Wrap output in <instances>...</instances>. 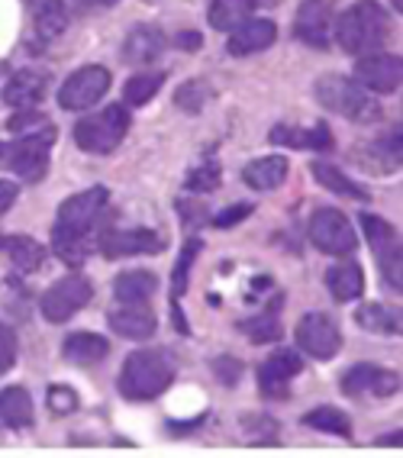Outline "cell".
Instances as JSON below:
<instances>
[{
	"instance_id": "obj_1",
	"label": "cell",
	"mask_w": 403,
	"mask_h": 458,
	"mask_svg": "<svg viewBox=\"0 0 403 458\" xmlns=\"http://www.w3.org/2000/svg\"><path fill=\"white\" fill-rule=\"evenodd\" d=\"M110 226V191L88 188L81 194L68 197L58 207V220L52 226V249L65 265H81Z\"/></svg>"
},
{
	"instance_id": "obj_2",
	"label": "cell",
	"mask_w": 403,
	"mask_h": 458,
	"mask_svg": "<svg viewBox=\"0 0 403 458\" xmlns=\"http://www.w3.org/2000/svg\"><path fill=\"white\" fill-rule=\"evenodd\" d=\"M174 385V361L162 349H139L126 359L120 371V394L126 401H155L158 394H165Z\"/></svg>"
},
{
	"instance_id": "obj_3",
	"label": "cell",
	"mask_w": 403,
	"mask_h": 458,
	"mask_svg": "<svg viewBox=\"0 0 403 458\" xmlns=\"http://www.w3.org/2000/svg\"><path fill=\"white\" fill-rule=\"evenodd\" d=\"M387 36H390V20L374 0H358L339 17L336 39L348 55H368V52L384 49Z\"/></svg>"
},
{
	"instance_id": "obj_4",
	"label": "cell",
	"mask_w": 403,
	"mask_h": 458,
	"mask_svg": "<svg viewBox=\"0 0 403 458\" xmlns=\"http://www.w3.org/2000/svg\"><path fill=\"white\" fill-rule=\"evenodd\" d=\"M316 100H320L330 114H339L352 120V123H378L384 110L371 90H365L355 78H346V74H323L316 81Z\"/></svg>"
},
{
	"instance_id": "obj_5",
	"label": "cell",
	"mask_w": 403,
	"mask_h": 458,
	"mask_svg": "<svg viewBox=\"0 0 403 458\" xmlns=\"http://www.w3.org/2000/svg\"><path fill=\"white\" fill-rule=\"evenodd\" d=\"M126 132H130V110L123 104H110L104 110H97V114L78 120L74 142H78V148L91 152V156H107L126 140Z\"/></svg>"
},
{
	"instance_id": "obj_6",
	"label": "cell",
	"mask_w": 403,
	"mask_h": 458,
	"mask_svg": "<svg viewBox=\"0 0 403 458\" xmlns=\"http://www.w3.org/2000/svg\"><path fill=\"white\" fill-rule=\"evenodd\" d=\"M55 136L58 132H36V136H17V140L0 142V165L20 174V181L36 184L49 172V148Z\"/></svg>"
},
{
	"instance_id": "obj_7",
	"label": "cell",
	"mask_w": 403,
	"mask_h": 458,
	"mask_svg": "<svg viewBox=\"0 0 403 458\" xmlns=\"http://www.w3.org/2000/svg\"><path fill=\"white\" fill-rule=\"evenodd\" d=\"M91 294H94L91 281L84 278V275H78V271H71V275L58 278L55 284L42 294L39 310L49 323H65V319H71L74 313L84 310V307L91 303Z\"/></svg>"
},
{
	"instance_id": "obj_8",
	"label": "cell",
	"mask_w": 403,
	"mask_h": 458,
	"mask_svg": "<svg viewBox=\"0 0 403 458\" xmlns=\"http://www.w3.org/2000/svg\"><path fill=\"white\" fill-rule=\"evenodd\" d=\"M310 242L326 255H352L358 249V236L355 226L348 223V216L342 210L332 207H320L310 216Z\"/></svg>"
},
{
	"instance_id": "obj_9",
	"label": "cell",
	"mask_w": 403,
	"mask_h": 458,
	"mask_svg": "<svg viewBox=\"0 0 403 458\" xmlns=\"http://www.w3.org/2000/svg\"><path fill=\"white\" fill-rule=\"evenodd\" d=\"M297 349L310 359L330 361L342 349V329L332 317L326 313H306L300 323H297Z\"/></svg>"
},
{
	"instance_id": "obj_10",
	"label": "cell",
	"mask_w": 403,
	"mask_h": 458,
	"mask_svg": "<svg viewBox=\"0 0 403 458\" xmlns=\"http://www.w3.org/2000/svg\"><path fill=\"white\" fill-rule=\"evenodd\" d=\"M362 229L371 242V252L378 259L384 281L394 291H400V242H397V229L387 220H381V216H374V213H365Z\"/></svg>"
},
{
	"instance_id": "obj_11",
	"label": "cell",
	"mask_w": 403,
	"mask_h": 458,
	"mask_svg": "<svg viewBox=\"0 0 403 458\" xmlns=\"http://www.w3.org/2000/svg\"><path fill=\"white\" fill-rule=\"evenodd\" d=\"M110 90V72L100 65L78 68L74 74H68L65 84L58 88V104L65 110H91L104 94Z\"/></svg>"
},
{
	"instance_id": "obj_12",
	"label": "cell",
	"mask_w": 403,
	"mask_h": 458,
	"mask_svg": "<svg viewBox=\"0 0 403 458\" xmlns=\"http://www.w3.org/2000/svg\"><path fill=\"white\" fill-rule=\"evenodd\" d=\"M304 371V359L300 349H274L258 369V387L264 397L272 401H288L290 397V381Z\"/></svg>"
},
{
	"instance_id": "obj_13",
	"label": "cell",
	"mask_w": 403,
	"mask_h": 458,
	"mask_svg": "<svg viewBox=\"0 0 403 458\" xmlns=\"http://www.w3.org/2000/svg\"><path fill=\"white\" fill-rule=\"evenodd\" d=\"M336 0H304L294 17V36L313 49H326L332 39Z\"/></svg>"
},
{
	"instance_id": "obj_14",
	"label": "cell",
	"mask_w": 403,
	"mask_h": 458,
	"mask_svg": "<svg viewBox=\"0 0 403 458\" xmlns=\"http://www.w3.org/2000/svg\"><path fill=\"white\" fill-rule=\"evenodd\" d=\"M400 58L390 55V52H368V55H358V62H355V81L371 94H394L400 88Z\"/></svg>"
},
{
	"instance_id": "obj_15",
	"label": "cell",
	"mask_w": 403,
	"mask_h": 458,
	"mask_svg": "<svg viewBox=\"0 0 403 458\" xmlns=\"http://www.w3.org/2000/svg\"><path fill=\"white\" fill-rule=\"evenodd\" d=\"M342 391L348 397H378L387 401L400 391V377L390 369H378V365H352L342 375Z\"/></svg>"
},
{
	"instance_id": "obj_16",
	"label": "cell",
	"mask_w": 403,
	"mask_h": 458,
	"mask_svg": "<svg viewBox=\"0 0 403 458\" xmlns=\"http://www.w3.org/2000/svg\"><path fill=\"white\" fill-rule=\"evenodd\" d=\"M165 249V236L152 229H123V233H107L100 239V252L107 259H130V255H155Z\"/></svg>"
},
{
	"instance_id": "obj_17",
	"label": "cell",
	"mask_w": 403,
	"mask_h": 458,
	"mask_svg": "<svg viewBox=\"0 0 403 458\" xmlns=\"http://www.w3.org/2000/svg\"><path fill=\"white\" fill-rule=\"evenodd\" d=\"M274 39H278V26L272 20L248 17L246 23H239L236 30H230L226 49H230V55H256V52L272 49Z\"/></svg>"
},
{
	"instance_id": "obj_18",
	"label": "cell",
	"mask_w": 403,
	"mask_h": 458,
	"mask_svg": "<svg viewBox=\"0 0 403 458\" xmlns=\"http://www.w3.org/2000/svg\"><path fill=\"white\" fill-rule=\"evenodd\" d=\"M46 90H49V72L42 68H23L7 81L4 88V100L17 110H29V106H39L46 100Z\"/></svg>"
},
{
	"instance_id": "obj_19",
	"label": "cell",
	"mask_w": 403,
	"mask_h": 458,
	"mask_svg": "<svg viewBox=\"0 0 403 458\" xmlns=\"http://www.w3.org/2000/svg\"><path fill=\"white\" fill-rule=\"evenodd\" d=\"M110 329L123 339H148L158 329V323L155 313L148 310V303H123V307L110 310Z\"/></svg>"
},
{
	"instance_id": "obj_20",
	"label": "cell",
	"mask_w": 403,
	"mask_h": 458,
	"mask_svg": "<svg viewBox=\"0 0 403 458\" xmlns=\"http://www.w3.org/2000/svg\"><path fill=\"white\" fill-rule=\"evenodd\" d=\"M165 36L158 26H136L123 42V58L126 65H148L165 52Z\"/></svg>"
},
{
	"instance_id": "obj_21",
	"label": "cell",
	"mask_w": 403,
	"mask_h": 458,
	"mask_svg": "<svg viewBox=\"0 0 403 458\" xmlns=\"http://www.w3.org/2000/svg\"><path fill=\"white\" fill-rule=\"evenodd\" d=\"M26 10H29V20H33V30L39 33V39L52 42L65 33L68 26L65 0H26Z\"/></svg>"
},
{
	"instance_id": "obj_22",
	"label": "cell",
	"mask_w": 403,
	"mask_h": 458,
	"mask_svg": "<svg viewBox=\"0 0 403 458\" xmlns=\"http://www.w3.org/2000/svg\"><path fill=\"white\" fill-rule=\"evenodd\" d=\"M62 355H65L71 365H84V369H91V365H97V361H104L110 355V343L97 333H74L65 339Z\"/></svg>"
},
{
	"instance_id": "obj_23",
	"label": "cell",
	"mask_w": 403,
	"mask_h": 458,
	"mask_svg": "<svg viewBox=\"0 0 403 458\" xmlns=\"http://www.w3.org/2000/svg\"><path fill=\"white\" fill-rule=\"evenodd\" d=\"M274 146H290V148H332V132L326 123H316L310 130H297V126L281 123L272 130Z\"/></svg>"
},
{
	"instance_id": "obj_24",
	"label": "cell",
	"mask_w": 403,
	"mask_h": 458,
	"mask_svg": "<svg viewBox=\"0 0 403 458\" xmlns=\"http://www.w3.org/2000/svg\"><path fill=\"white\" fill-rule=\"evenodd\" d=\"M197 255H200V239H188V246L181 249V259H178L172 275V313H174V327L181 329V333H188V323H184V313H181V297L188 294L190 265H194Z\"/></svg>"
},
{
	"instance_id": "obj_25",
	"label": "cell",
	"mask_w": 403,
	"mask_h": 458,
	"mask_svg": "<svg viewBox=\"0 0 403 458\" xmlns=\"http://www.w3.org/2000/svg\"><path fill=\"white\" fill-rule=\"evenodd\" d=\"M0 252L7 255L10 265L17 271H23V275H33V271H39V265L46 262V249H42V242H36L33 236L0 239Z\"/></svg>"
},
{
	"instance_id": "obj_26",
	"label": "cell",
	"mask_w": 403,
	"mask_h": 458,
	"mask_svg": "<svg viewBox=\"0 0 403 458\" xmlns=\"http://www.w3.org/2000/svg\"><path fill=\"white\" fill-rule=\"evenodd\" d=\"M33 397L26 394V387L0 391V423H7L10 429H26V426H33Z\"/></svg>"
},
{
	"instance_id": "obj_27",
	"label": "cell",
	"mask_w": 403,
	"mask_h": 458,
	"mask_svg": "<svg viewBox=\"0 0 403 458\" xmlns=\"http://www.w3.org/2000/svg\"><path fill=\"white\" fill-rule=\"evenodd\" d=\"M158 278L152 271H123L113 281V294L120 303H148L155 294Z\"/></svg>"
},
{
	"instance_id": "obj_28",
	"label": "cell",
	"mask_w": 403,
	"mask_h": 458,
	"mask_svg": "<svg viewBox=\"0 0 403 458\" xmlns=\"http://www.w3.org/2000/svg\"><path fill=\"white\" fill-rule=\"evenodd\" d=\"M242 178H246V184H252L256 191H274L278 184H284V178H288V158L268 156V158H258V162H248Z\"/></svg>"
},
{
	"instance_id": "obj_29",
	"label": "cell",
	"mask_w": 403,
	"mask_h": 458,
	"mask_svg": "<svg viewBox=\"0 0 403 458\" xmlns=\"http://www.w3.org/2000/svg\"><path fill=\"white\" fill-rule=\"evenodd\" d=\"M326 284H330L332 297H336L339 303H348V301H358L365 291V271L358 262H346L339 265V268H332L330 275H326Z\"/></svg>"
},
{
	"instance_id": "obj_30",
	"label": "cell",
	"mask_w": 403,
	"mask_h": 458,
	"mask_svg": "<svg viewBox=\"0 0 403 458\" xmlns=\"http://www.w3.org/2000/svg\"><path fill=\"white\" fill-rule=\"evenodd\" d=\"M313 178L320 181L323 188H330L332 194H339V197H352V200H368V197H371L362 184H355L352 178H346V174L339 172L336 165L313 162Z\"/></svg>"
},
{
	"instance_id": "obj_31",
	"label": "cell",
	"mask_w": 403,
	"mask_h": 458,
	"mask_svg": "<svg viewBox=\"0 0 403 458\" xmlns=\"http://www.w3.org/2000/svg\"><path fill=\"white\" fill-rule=\"evenodd\" d=\"M252 10H256L252 0H214L210 4V26L220 33H230L239 23H246Z\"/></svg>"
},
{
	"instance_id": "obj_32",
	"label": "cell",
	"mask_w": 403,
	"mask_h": 458,
	"mask_svg": "<svg viewBox=\"0 0 403 458\" xmlns=\"http://www.w3.org/2000/svg\"><path fill=\"white\" fill-rule=\"evenodd\" d=\"M355 319L368 333H387V335L400 333V313L394 307H384V303H365V307H358Z\"/></svg>"
},
{
	"instance_id": "obj_33",
	"label": "cell",
	"mask_w": 403,
	"mask_h": 458,
	"mask_svg": "<svg viewBox=\"0 0 403 458\" xmlns=\"http://www.w3.org/2000/svg\"><path fill=\"white\" fill-rule=\"evenodd\" d=\"M278 307H281V294L274 297V303H272V307H268L264 313H258V317L246 319V323H242V333L252 335L256 343H278V339H281Z\"/></svg>"
},
{
	"instance_id": "obj_34",
	"label": "cell",
	"mask_w": 403,
	"mask_h": 458,
	"mask_svg": "<svg viewBox=\"0 0 403 458\" xmlns=\"http://www.w3.org/2000/svg\"><path fill=\"white\" fill-rule=\"evenodd\" d=\"M304 423L310 429H320V433H332V436H352V420L342 413L339 407H316L304 417Z\"/></svg>"
},
{
	"instance_id": "obj_35",
	"label": "cell",
	"mask_w": 403,
	"mask_h": 458,
	"mask_svg": "<svg viewBox=\"0 0 403 458\" xmlns=\"http://www.w3.org/2000/svg\"><path fill=\"white\" fill-rule=\"evenodd\" d=\"M165 84V74L162 72H146V74H136V78H130L123 88V100L126 106H142L148 104V100L155 98L158 88Z\"/></svg>"
},
{
	"instance_id": "obj_36",
	"label": "cell",
	"mask_w": 403,
	"mask_h": 458,
	"mask_svg": "<svg viewBox=\"0 0 403 458\" xmlns=\"http://www.w3.org/2000/svg\"><path fill=\"white\" fill-rule=\"evenodd\" d=\"M7 130L17 132V136H36V132H55V126H52L49 116L39 114L36 106H29V110H20V114L10 116Z\"/></svg>"
},
{
	"instance_id": "obj_37",
	"label": "cell",
	"mask_w": 403,
	"mask_h": 458,
	"mask_svg": "<svg viewBox=\"0 0 403 458\" xmlns=\"http://www.w3.org/2000/svg\"><path fill=\"white\" fill-rule=\"evenodd\" d=\"M220 165H216V158H206V162H200L194 172L188 174V181H184V191H190V194H210V191L220 188Z\"/></svg>"
},
{
	"instance_id": "obj_38",
	"label": "cell",
	"mask_w": 403,
	"mask_h": 458,
	"mask_svg": "<svg viewBox=\"0 0 403 458\" xmlns=\"http://www.w3.org/2000/svg\"><path fill=\"white\" fill-rule=\"evenodd\" d=\"M210 98V90H206L204 81H184L181 88L174 90V104L181 106L184 114H200Z\"/></svg>"
},
{
	"instance_id": "obj_39",
	"label": "cell",
	"mask_w": 403,
	"mask_h": 458,
	"mask_svg": "<svg viewBox=\"0 0 403 458\" xmlns=\"http://www.w3.org/2000/svg\"><path fill=\"white\" fill-rule=\"evenodd\" d=\"M13 361H17V333L7 323H0V377L13 369Z\"/></svg>"
},
{
	"instance_id": "obj_40",
	"label": "cell",
	"mask_w": 403,
	"mask_h": 458,
	"mask_svg": "<svg viewBox=\"0 0 403 458\" xmlns=\"http://www.w3.org/2000/svg\"><path fill=\"white\" fill-rule=\"evenodd\" d=\"M242 423H246V436L252 442H274V439H278V426H274V420H268V417H246Z\"/></svg>"
},
{
	"instance_id": "obj_41",
	"label": "cell",
	"mask_w": 403,
	"mask_h": 458,
	"mask_svg": "<svg viewBox=\"0 0 403 458\" xmlns=\"http://www.w3.org/2000/svg\"><path fill=\"white\" fill-rule=\"evenodd\" d=\"M49 407L55 410V413H62V417H68V413H74V410H78V394H74L71 387L55 385L49 391Z\"/></svg>"
},
{
	"instance_id": "obj_42",
	"label": "cell",
	"mask_w": 403,
	"mask_h": 458,
	"mask_svg": "<svg viewBox=\"0 0 403 458\" xmlns=\"http://www.w3.org/2000/svg\"><path fill=\"white\" fill-rule=\"evenodd\" d=\"M214 371H216V381L220 385H236L239 377H242V361L232 359V355H226V359H214Z\"/></svg>"
},
{
	"instance_id": "obj_43",
	"label": "cell",
	"mask_w": 403,
	"mask_h": 458,
	"mask_svg": "<svg viewBox=\"0 0 403 458\" xmlns=\"http://www.w3.org/2000/svg\"><path fill=\"white\" fill-rule=\"evenodd\" d=\"M252 213V207L248 204H236V207H230V210H222L220 216H214V226L216 229H226V226H236V223H242Z\"/></svg>"
},
{
	"instance_id": "obj_44",
	"label": "cell",
	"mask_w": 403,
	"mask_h": 458,
	"mask_svg": "<svg viewBox=\"0 0 403 458\" xmlns=\"http://www.w3.org/2000/svg\"><path fill=\"white\" fill-rule=\"evenodd\" d=\"M178 210L184 213V226H194V223L204 220V204H190V200H178Z\"/></svg>"
},
{
	"instance_id": "obj_45",
	"label": "cell",
	"mask_w": 403,
	"mask_h": 458,
	"mask_svg": "<svg viewBox=\"0 0 403 458\" xmlns=\"http://www.w3.org/2000/svg\"><path fill=\"white\" fill-rule=\"evenodd\" d=\"M17 194H20V188L13 184V181H0V216L13 207V200H17Z\"/></svg>"
},
{
	"instance_id": "obj_46",
	"label": "cell",
	"mask_w": 403,
	"mask_h": 458,
	"mask_svg": "<svg viewBox=\"0 0 403 458\" xmlns=\"http://www.w3.org/2000/svg\"><path fill=\"white\" fill-rule=\"evenodd\" d=\"M174 42H178L181 49H197V46H200V36L197 33H181Z\"/></svg>"
},
{
	"instance_id": "obj_47",
	"label": "cell",
	"mask_w": 403,
	"mask_h": 458,
	"mask_svg": "<svg viewBox=\"0 0 403 458\" xmlns=\"http://www.w3.org/2000/svg\"><path fill=\"white\" fill-rule=\"evenodd\" d=\"M378 445H400V429H394V433H387L378 439Z\"/></svg>"
},
{
	"instance_id": "obj_48",
	"label": "cell",
	"mask_w": 403,
	"mask_h": 458,
	"mask_svg": "<svg viewBox=\"0 0 403 458\" xmlns=\"http://www.w3.org/2000/svg\"><path fill=\"white\" fill-rule=\"evenodd\" d=\"M91 4H100V7H113V4H120V0H91Z\"/></svg>"
},
{
	"instance_id": "obj_49",
	"label": "cell",
	"mask_w": 403,
	"mask_h": 458,
	"mask_svg": "<svg viewBox=\"0 0 403 458\" xmlns=\"http://www.w3.org/2000/svg\"><path fill=\"white\" fill-rule=\"evenodd\" d=\"M256 7H264V4H278V0H252Z\"/></svg>"
},
{
	"instance_id": "obj_50",
	"label": "cell",
	"mask_w": 403,
	"mask_h": 458,
	"mask_svg": "<svg viewBox=\"0 0 403 458\" xmlns=\"http://www.w3.org/2000/svg\"><path fill=\"white\" fill-rule=\"evenodd\" d=\"M390 7H394V10H400V0H390Z\"/></svg>"
}]
</instances>
